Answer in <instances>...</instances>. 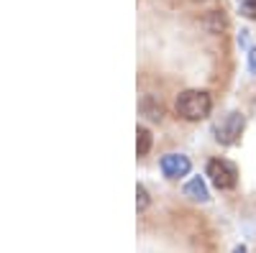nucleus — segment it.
I'll return each mask as SVG.
<instances>
[{
    "label": "nucleus",
    "mask_w": 256,
    "mask_h": 253,
    "mask_svg": "<svg viewBox=\"0 0 256 253\" xmlns=\"http://www.w3.org/2000/svg\"><path fill=\"white\" fill-rule=\"evenodd\" d=\"M212 110V100L202 90H187L177 97V115L184 120H202Z\"/></svg>",
    "instance_id": "1"
},
{
    "label": "nucleus",
    "mask_w": 256,
    "mask_h": 253,
    "mask_svg": "<svg viewBox=\"0 0 256 253\" xmlns=\"http://www.w3.org/2000/svg\"><path fill=\"white\" fill-rule=\"evenodd\" d=\"M208 177L218 189H233L238 182V169L226 159H212L208 161Z\"/></svg>",
    "instance_id": "2"
},
{
    "label": "nucleus",
    "mask_w": 256,
    "mask_h": 253,
    "mask_svg": "<svg viewBox=\"0 0 256 253\" xmlns=\"http://www.w3.org/2000/svg\"><path fill=\"white\" fill-rule=\"evenodd\" d=\"M244 133V115H238V113H228L218 125H216V138L220 141V143H236L238 141V136Z\"/></svg>",
    "instance_id": "3"
},
{
    "label": "nucleus",
    "mask_w": 256,
    "mask_h": 253,
    "mask_svg": "<svg viewBox=\"0 0 256 253\" xmlns=\"http://www.w3.org/2000/svg\"><path fill=\"white\" fill-rule=\"evenodd\" d=\"M162 172L169 179H180V177H184L190 172V159L180 156V154H169V156L162 159Z\"/></svg>",
    "instance_id": "4"
},
{
    "label": "nucleus",
    "mask_w": 256,
    "mask_h": 253,
    "mask_svg": "<svg viewBox=\"0 0 256 253\" xmlns=\"http://www.w3.org/2000/svg\"><path fill=\"white\" fill-rule=\"evenodd\" d=\"M184 195L187 197H192V200H200V202H205L210 195H208V187H205V182L200 179V177H195L187 187H184Z\"/></svg>",
    "instance_id": "5"
},
{
    "label": "nucleus",
    "mask_w": 256,
    "mask_h": 253,
    "mask_svg": "<svg viewBox=\"0 0 256 253\" xmlns=\"http://www.w3.org/2000/svg\"><path fill=\"white\" fill-rule=\"evenodd\" d=\"M136 151H138V156H146L148 154V149H152V133H148L144 125H138V131H136Z\"/></svg>",
    "instance_id": "6"
},
{
    "label": "nucleus",
    "mask_w": 256,
    "mask_h": 253,
    "mask_svg": "<svg viewBox=\"0 0 256 253\" xmlns=\"http://www.w3.org/2000/svg\"><path fill=\"white\" fill-rule=\"evenodd\" d=\"M238 10L246 18H256V0H238Z\"/></svg>",
    "instance_id": "7"
},
{
    "label": "nucleus",
    "mask_w": 256,
    "mask_h": 253,
    "mask_svg": "<svg viewBox=\"0 0 256 253\" xmlns=\"http://www.w3.org/2000/svg\"><path fill=\"white\" fill-rule=\"evenodd\" d=\"M136 195H138V202H136L138 210H146V205H148V195H146V189H144L141 184H138V189H136Z\"/></svg>",
    "instance_id": "8"
},
{
    "label": "nucleus",
    "mask_w": 256,
    "mask_h": 253,
    "mask_svg": "<svg viewBox=\"0 0 256 253\" xmlns=\"http://www.w3.org/2000/svg\"><path fill=\"white\" fill-rule=\"evenodd\" d=\"M248 69L256 72V49H251V54H248Z\"/></svg>",
    "instance_id": "9"
},
{
    "label": "nucleus",
    "mask_w": 256,
    "mask_h": 253,
    "mask_svg": "<svg viewBox=\"0 0 256 253\" xmlns=\"http://www.w3.org/2000/svg\"><path fill=\"white\" fill-rule=\"evenodd\" d=\"M236 253H246V248H244V246H241V248H236Z\"/></svg>",
    "instance_id": "10"
}]
</instances>
